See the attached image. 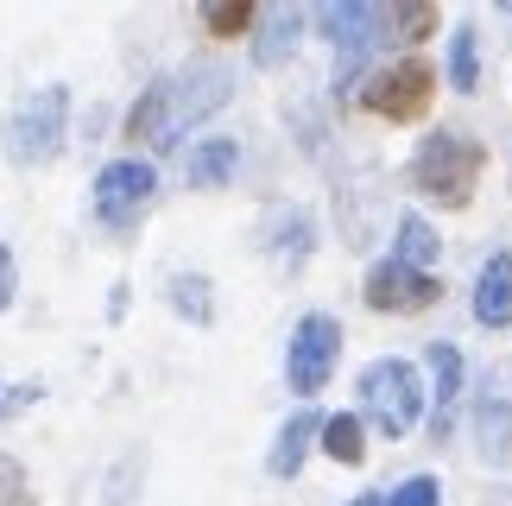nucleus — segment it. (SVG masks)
Listing matches in <instances>:
<instances>
[{"instance_id": "1", "label": "nucleus", "mask_w": 512, "mask_h": 506, "mask_svg": "<svg viewBox=\"0 0 512 506\" xmlns=\"http://www.w3.org/2000/svg\"><path fill=\"white\" fill-rule=\"evenodd\" d=\"M228 95H234L228 64H209V57H196V64L159 76V83L140 95V108L127 114V133H133L140 146H152V152H171L190 127H203L209 114L228 102Z\"/></svg>"}, {"instance_id": "2", "label": "nucleus", "mask_w": 512, "mask_h": 506, "mask_svg": "<svg viewBox=\"0 0 512 506\" xmlns=\"http://www.w3.org/2000/svg\"><path fill=\"white\" fill-rule=\"evenodd\" d=\"M481 140H468V133H430V140L418 146V159H411V184L424 190L430 203H443V209H462L468 197H475V184H481Z\"/></svg>"}, {"instance_id": "3", "label": "nucleus", "mask_w": 512, "mask_h": 506, "mask_svg": "<svg viewBox=\"0 0 512 506\" xmlns=\"http://www.w3.org/2000/svg\"><path fill=\"white\" fill-rule=\"evenodd\" d=\"M317 32L336 45V89H348L361 57L373 45H392V13L367 7V0H342V7H317Z\"/></svg>"}, {"instance_id": "4", "label": "nucleus", "mask_w": 512, "mask_h": 506, "mask_svg": "<svg viewBox=\"0 0 512 506\" xmlns=\"http://www.w3.org/2000/svg\"><path fill=\"white\" fill-rule=\"evenodd\" d=\"M64 121H70V89H64V83H45L38 95H26V102L13 108V121H7V152H13L19 165L57 159V146H64Z\"/></svg>"}, {"instance_id": "5", "label": "nucleus", "mask_w": 512, "mask_h": 506, "mask_svg": "<svg viewBox=\"0 0 512 506\" xmlns=\"http://www.w3.org/2000/svg\"><path fill=\"white\" fill-rule=\"evenodd\" d=\"M361 405H367V418L380 424L386 437H405L411 424H418V412H424L418 367H411V361H373L361 374Z\"/></svg>"}, {"instance_id": "6", "label": "nucleus", "mask_w": 512, "mask_h": 506, "mask_svg": "<svg viewBox=\"0 0 512 506\" xmlns=\"http://www.w3.org/2000/svg\"><path fill=\"white\" fill-rule=\"evenodd\" d=\"M336 361H342V323L329 317V310H310V317L291 329V348H285V386H291L298 399L323 393L329 374H336Z\"/></svg>"}, {"instance_id": "7", "label": "nucleus", "mask_w": 512, "mask_h": 506, "mask_svg": "<svg viewBox=\"0 0 512 506\" xmlns=\"http://www.w3.org/2000/svg\"><path fill=\"white\" fill-rule=\"evenodd\" d=\"M430 89H437V70H430L424 57H392L386 70L367 76L361 108L386 114V121H418V114L430 108Z\"/></svg>"}, {"instance_id": "8", "label": "nucleus", "mask_w": 512, "mask_h": 506, "mask_svg": "<svg viewBox=\"0 0 512 506\" xmlns=\"http://www.w3.org/2000/svg\"><path fill=\"white\" fill-rule=\"evenodd\" d=\"M443 298V279L437 272H411L399 260H380L367 272V304L386 310V317H411V310H430Z\"/></svg>"}, {"instance_id": "9", "label": "nucleus", "mask_w": 512, "mask_h": 506, "mask_svg": "<svg viewBox=\"0 0 512 506\" xmlns=\"http://www.w3.org/2000/svg\"><path fill=\"white\" fill-rule=\"evenodd\" d=\"M475 450L487 469H506V456H512V367H500L475 393Z\"/></svg>"}, {"instance_id": "10", "label": "nucleus", "mask_w": 512, "mask_h": 506, "mask_svg": "<svg viewBox=\"0 0 512 506\" xmlns=\"http://www.w3.org/2000/svg\"><path fill=\"white\" fill-rule=\"evenodd\" d=\"M152 190H159V171L146 159H114L95 178V209H102V222H133L140 203H152Z\"/></svg>"}, {"instance_id": "11", "label": "nucleus", "mask_w": 512, "mask_h": 506, "mask_svg": "<svg viewBox=\"0 0 512 506\" xmlns=\"http://www.w3.org/2000/svg\"><path fill=\"white\" fill-rule=\"evenodd\" d=\"M475 323L512 329V247H494L475 279Z\"/></svg>"}, {"instance_id": "12", "label": "nucleus", "mask_w": 512, "mask_h": 506, "mask_svg": "<svg viewBox=\"0 0 512 506\" xmlns=\"http://www.w3.org/2000/svg\"><path fill=\"white\" fill-rule=\"evenodd\" d=\"M317 431H323V418H317V412H291V418H285V431L272 437L266 469L279 475V481H291V475L304 469V450H310V437H317Z\"/></svg>"}, {"instance_id": "13", "label": "nucleus", "mask_w": 512, "mask_h": 506, "mask_svg": "<svg viewBox=\"0 0 512 506\" xmlns=\"http://www.w3.org/2000/svg\"><path fill=\"white\" fill-rule=\"evenodd\" d=\"M234 171H241V146L234 140H203V146H190V159H184V184L215 190V184H228Z\"/></svg>"}, {"instance_id": "14", "label": "nucleus", "mask_w": 512, "mask_h": 506, "mask_svg": "<svg viewBox=\"0 0 512 506\" xmlns=\"http://www.w3.org/2000/svg\"><path fill=\"white\" fill-rule=\"evenodd\" d=\"M298 32H304V13L298 7H272V19H260V38H253V64H260V70L285 64L291 45H298Z\"/></svg>"}, {"instance_id": "15", "label": "nucleus", "mask_w": 512, "mask_h": 506, "mask_svg": "<svg viewBox=\"0 0 512 506\" xmlns=\"http://www.w3.org/2000/svg\"><path fill=\"white\" fill-rule=\"evenodd\" d=\"M165 304L184 323H196V329L215 323V285L203 279V272H171V279H165Z\"/></svg>"}, {"instance_id": "16", "label": "nucleus", "mask_w": 512, "mask_h": 506, "mask_svg": "<svg viewBox=\"0 0 512 506\" xmlns=\"http://www.w3.org/2000/svg\"><path fill=\"white\" fill-rule=\"evenodd\" d=\"M266 247H272V260L304 266L310 260V216L304 209H279V216L266 222Z\"/></svg>"}, {"instance_id": "17", "label": "nucleus", "mask_w": 512, "mask_h": 506, "mask_svg": "<svg viewBox=\"0 0 512 506\" xmlns=\"http://www.w3.org/2000/svg\"><path fill=\"white\" fill-rule=\"evenodd\" d=\"M392 260L411 266V272H430L443 260V241H437V228H430L424 216H399V247H392Z\"/></svg>"}, {"instance_id": "18", "label": "nucleus", "mask_w": 512, "mask_h": 506, "mask_svg": "<svg viewBox=\"0 0 512 506\" xmlns=\"http://www.w3.org/2000/svg\"><path fill=\"white\" fill-rule=\"evenodd\" d=\"M424 361H430V386H437L430 399H437V412H449V405H456V393H462V374H468V367H462V348H456V342H430Z\"/></svg>"}, {"instance_id": "19", "label": "nucleus", "mask_w": 512, "mask_h": 506, "mask_svg": "<svg viewBox=\"0 0 512 506\" xmlns=\"http://www.w3.org/2000/svg\"><path fill=\"white\" fill-rule=\"evenodd\" d=\"M323 450H329V462H342V469H354V462L367 456V431H361V418L354 412H336V418H323Z\"/></svg>"}, {"instance_id": "20", "label": "nucleus", "mask_w": 512, "mask_h": 506, "mask_svg": "<svg viewBox=\"0 0 512 506\" xmlns=\"http://www.w3.org/2000/svg\"><path fill=\"white\" fill-rule=\"evenodd\" d=\"M449 83H456L462 95H475V83H481V38H475V26L449 32Z\"/></svg>"}, {"instance_id": "21", "label": "nucleus", "mask_w": 512, "mask_h": 506, "mask_svg": "<svg viewBox=\"0 0 512 506\" xmlns=\"http://www.w3.org/2000/svg\"><path fill=\"white\" fill-rule=\"evenodd\" d=\"M392 13V45H418V38L437 32V7H418V0H405V7H386Z\"/></svg>"}, {"instance_id": "22", "label": "nucleus", "mask_w": 512, "mask_h": 506, "mask_svg": "<svg viewBox=\"0 0 512 506\" xmlns=\"http://www.w3.org/2000/svg\"><path fill=\"white\" fill-rule=\"evenodd\" d=\"M203 26L215 38H234V32L253 26V7H247V0H209V7H203Z\"/></svg>"}, {"instance_id": "23", "label": "nucleus", "mask_w": 512, "mask_h": 506, "mask_svg": "<svg viewBox=\"0 0 512 506\" xmlns=\"http://www.w3.org/2000/svg\"><path fill=\"white\" fill-rule=\"evenodd\" d=\"M437 500H443V488H437V475H411V481H405V488L392 494L386 506H437Z\"/></svg>"}, {"instance_id": "24", "label": "nucleus", "mask_w": 512, "mask_h": 506, "mask_svg": "<svg viewBox=\"0 0 512 506\" xmlns=\"http://www.w3.org/2000/svg\"><path fill=\"white\" fill-rule=\"evenodd\" d=\"M38 386H0V418H7V405H32Z\"/></svg>"}, {"instance_id": "25", "label": "nucleus", "mask_w": 512, "mask_h": 506, "mask_svg": "<svg viewBox=\"0 0 512 506\" xmlns=\"http://www.w3.org/2000/svg\"><path fill=\"white\" fill-rule=\"evenodd\" d=\"M7 304H13V253L0 247V310H7Z\"/></svg>"}, {"instance_id": "26", "label": "nucleus", "mask_w": 512, "mask_h": 506, "mask_svg": "<svg viewBox=\"0 0 512 506\" xmlns=\"http://www.w3.org/2000/svg\"><path fill=\"white\" fill-rule=\"evenodd\" d=\"M348 506H386V494H354Z\"/></svg>"}]
</instances>
